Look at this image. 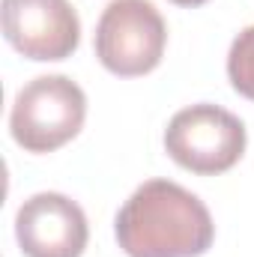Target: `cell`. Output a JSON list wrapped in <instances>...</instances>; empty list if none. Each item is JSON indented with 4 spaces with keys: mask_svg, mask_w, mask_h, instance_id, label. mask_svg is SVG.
<instances>
[{
    "mask_svg": "<svg viewBox=\"0 0 254 257\" xmlns=\"http://www.w3.org/2000/svg\"><path fill=\"white\" fill-rule=\"evenodd\" d=\"M15 239L24 257H81L90 239L84 209L57 192L27 197L15 215Z\"/></svg>",
    "mask_w": 254,
    "mask_h": 257,
    "instance_id": "obj_6",
    "label": "cell"
},
{
    "mask_svg": "<svg viewBox=\"0 0 254 257\" xmlns=\"http://www.w3.org/2000/svg\"><path fill=\"white\" fill-rule=\"evenodd\" d=\"M6 42L36 63H54L75 54L81 21L69 0H3Z\"/></svg>",
    "mask_w": 254,
    "mask_h": 257,
    "instance_id": "obj_5",
    "label": "cell"
},
{
    "mask_svg": "<svg viewBox=\"0 0 254 257\" xmlns=\"http://www.w3.org/2000/svg\"><path fill=\"white\" fill-rule=\"evenodd\" d=\"M168 27L150 0H111L96 24V57L111 75L138 78L165 57Z\"/></svg>",
    "mask_w": 254,
    "mask_h": 257,
    "instance_id": "obj_4",
    "label": "cell"
},
{
    "mask_svg": "<svg viewBox=\"0 0 254 257\" xmlns=\"http://www.w3.org/2000/svg\"><path fill=\"white\" fill-rule=\"evenodd\" d=\"M227 78L233 84V90L245 99L254 102V24L245 27L227 54Z\"/></svg>",
    "mask_w": 254,
    "mask_h": 257,
    "instance_id": "obj_7",
    "label": "cell"
},
{
    "mask_svg": "<svg viewBox=\"0 0 254 257\" xmlns=\"http://www.w3.org/2000/svg\"><path fill=\"white\" fill-rule=\"evenodd\" d=\"M114 233L129 257H200L215 224L197 194L171 180H147L117 212Z\"/></svg>",
    "mask_w": 254,
    "mask_h": 257,
    "instance_id": "obj_1",
    "label": "cell"
},
{
    "mask_svg": "<svg viewBox=\"0 0 254 257\" xmlns=\"http://www.w3.org/2000/svg\"><path fill=\"white\" fill-rule=\"evenodd\" d=\"M171 3H177V6H200V3H206V0H171Z\"/></svg>",
    "mask_w": 254,
    "mask_h": 257,
    "instance_id": "obj_8",
    "label": "cell"
},
{
    "mask_svg": "<svg viewBox=\"0 0 254 257\" xmlns=\"http://www.w3.org/2000/svg\"><path fill=\"white\" fill-rule=\"evenodd\" d=\"M168 156L197 177L230 171L245 153V126L230 111L200 102L183 108L165 128Z\"/></svg>",
    "mask_w": 254,
    "mask_h": 257,
    "instance_id": "obj_3",
    "label": "cell"
},
{
    "mask_svg": "<svg viewBox=\"0 0 254 257\" xmlns=\"http://www.w3.org/2000/svg\"><path fill=\"white\" fill-rule=\"evenodd\" d=\"M87 117L84 90L66 75H39L15 96L9 128L27 153H54L69 144Z\"/></svg>",
    "mask_w": 254,
    "mask_h": 257,
    "instance_id": "obj_2",
    "label": "cell"
}]
</instances>
